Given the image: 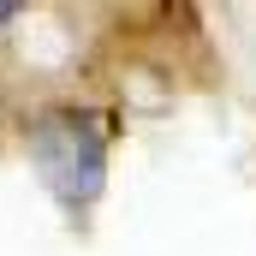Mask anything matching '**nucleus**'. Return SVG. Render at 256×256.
<instances>
[{
	"instance_id": "2",
	"label": "nucleus",
	"mask_w": 256,
	"mask_h": 256,
	"mask_svg": "<svg viewBox=\"0 0 256 256\" xmlns=\"http://www.w3.org/2000/svg\"><path fill=\"white\" fill-rule=\"evenodd\" d=\"M12 18H18V6H0V30H6V24H12Z\"/></svg>"
},
{
	"instance_id": "1",
	"label": "nucleus",
	"mask_w": 256,
	"mask_h": 256,
	"mask_svg": "<svg viewBox=\"0 0 256 256\" xmlns=\"http://www.w3.org/2000/svg\"><path fill=\"white\" fill-rule=\"evenodd\" d=\"M30 167L66 214H84L108 185V120L90 108H48L30 120Z\"/></svg>"
}]
</instances>
